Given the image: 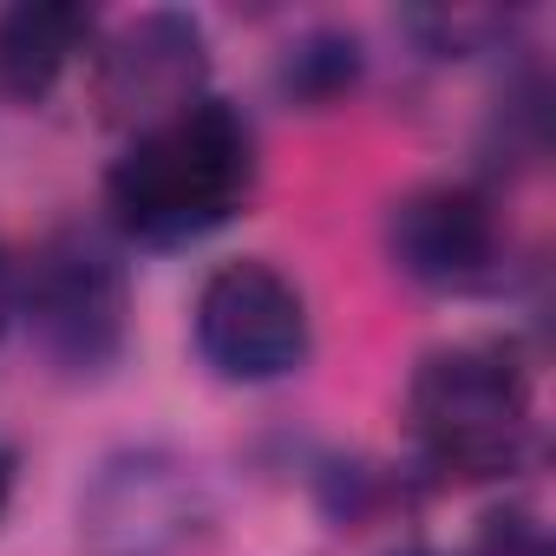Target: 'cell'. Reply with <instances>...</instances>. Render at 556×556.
Wrapping results in <instances>:
<instances>
[{"label": "cell", "mask_w": 556, "mask_h": 556, "mask_svg": "<svg viewBox=\"0 0 556 556\" xmlns=\"http://www.w3.org/2000/svg\"><path fill=\"white\" fill-rule=\"evenodd\" d=\"M255 197V131L229 99H197L190 112L138 131L105 170L112 229L138 249H184L236 223Z\"/></svg>", "instance_id": "obj_1"}, {"label": "cell", "mask_w": 556, "mask_h": 556, "mask_svg": "<svg viewBox=\"0 0 556 556\" xmlns=\"http://www.w3.org/2000/svg\"><path fill=\"white\" fill-rule=\"evenodd\" d=\"M406 432H413L419 465L452 484L510 478L536 439L530 367L504 341L432 348L406 387Z\"/></svg>", "instance_id": "obj_2"}, {"label": "cell", "mask_w": 556, "mask_h": 556, "mask_svg": "<svg viewBox=\"0 0 556 556\" xmlns=\"http://www.w3.org/2000/svg\"><path fill=\"white\" fill-rule=\"evenodd\" d=\"M14 315L60 374H99L125 348L131 289L125 262L92 229H53L14 275Z\"/></svg>", "instance_id": "obj_3"}, {"label": "cell", "mask_w": 556, "mask_h": 556, "mask_svg": "<svg viewBox=\"0 0 556 556\" xmlns=\"http://www.w3.org/2000/svg\"><path fill=\"white\" fill-rule=\"evenodd\" d=\"M190 334H197L203 367L216 380H236V387L289 380V374H302V361L315 348L302 289L262 255H236V262L203 275Z\"/></svg>", "instance_id": "obj_4"}, {"label": "cell", "mask_w": 556, "mask_h": 556, "mask_svg": "<svg viewBox=\"0 0 556 556\" xmlns=\"http://www.w3.org/2000/svg\"><path fill=\"white\" fill-rule=\"evenodd\" d=\"M210 530V491L190 458L138 445L112 452L79 497L86 556H190Z\"/></svg>", "instance_id": "obj_5"}, {"label": "cell", "mask_w": 556, "mask_h": 556, "mask_svg": "<svg viewBox=\"0 0 556 556\" xmlns=\"http://www.w3.org/2000/svg\"><path fill=\"white\" fill-rule=\"evenodd\" d=\"M92 105L112 131H151L197 99H210V34L197 14L144 8L105 40H92Z\"/></svg>", "instance_id": "obj_6"}, {"label": "cell", "mask_w": 556, "mask_h": 556, "mask_svg": "<svg viewBox=\"0 0 556 556\" xmlns=\"http://www.w3.org/2000/svg\"><path fill=\"white\" fill-rule=\"evenodd\" d=\"M387 255L406 282L439 295L491 289L504 268V223L478 184H419L387 210Z\"/></svg>", "instance_id": "obj_7"}, {"label": "cell", "mask_w": 556, "mask_h": 556, "mask_svg": "<svg viewBox=\"0 0 556 556\" xmlns=\"http://www.w3.org/2000/svg\"><path fill=\"white\" fill-rule=\"evenodd\" d=\"M92 8H73V0H14L0 14V92L21 99V105H40L66 66L79 53H92Z\"/></svg>", "instance_id": "obj_8"}, {"label": "cell", "mask_w": 556, "mask_h": 556, "mask_svg": "<svg viewBox=\"0 0 556 556\" xmlns=\"http://www.w3.org/2000/svg\"><path fill=\"white\" fill-rule=\"evenodd\" d=\"M361 79V40L354 34H308L282 60V92L302 105H334Z\"/></svg>", "instance_id": "obj_9"}, {"label": "cell", "mask_w": 556, "mask_h": 556, "mask_svg": "<svg viewBox=\"0 0 556 556\" xmlns=\"http://www.w3.org/2000/svg\"><path fill=\"white\" fill-rule=\"evenodd\" d=\"M413 34H426L432 53H478L491 34H504V14H413Z\"/></svg>", "instance_id": "obj_10"}, {"label": "cell", "mask_w": 556, "mask_h": 556, "mask_svg": "<svg viewBox=\"0 0 556 556\" xmlns=\"http://www.w3.org/2000/svg\"><path fill=\"white\" fill-rule=\"evenodd\" d=\"M471 556H556V549H549V536L530 510H497V517H484Z\"/></svg>", "instance_id": "obj_11"}, {"label": "cell", "mask_w": 556, "mask_h": 556, "mask_svg": "<svg viewBox=\"0 0 556 556\" xmlns=\"http://www.w3.org/2000/svg\"><path fill=\"white\" fill-rule=\"evenodd\" d=\"M14 315V268H8V255H0V321Z\"/></svg>", "instance_id": "obj_12"}, {"label": "cell", "mask_w": 556, "mask_h": 556, "mask_svg": "<svg viewBox=\"0 0 556 556\" xmlns=\"http://www.w3.org/2000/svg\"><path fill=\"white\" fill-rule=\"evenodd\" d=\"M8 497H14V458L0 452V517H8Z\"/></svg>", "instance_id": "obj_13"}, {"label": "cell", "mask_w": 556, "mask_h": 556, "mask_svg": "<svg viewBox=\"0 0 556 556\" xmlns=\"http://www.w3.org/2000/svg\"><path fill=\"white\" fill-rule=\"evenodd\" d=\"M406 556H432V549H406Z\"/></svg>", "instance_id": "obj_14"}]
</instances>
